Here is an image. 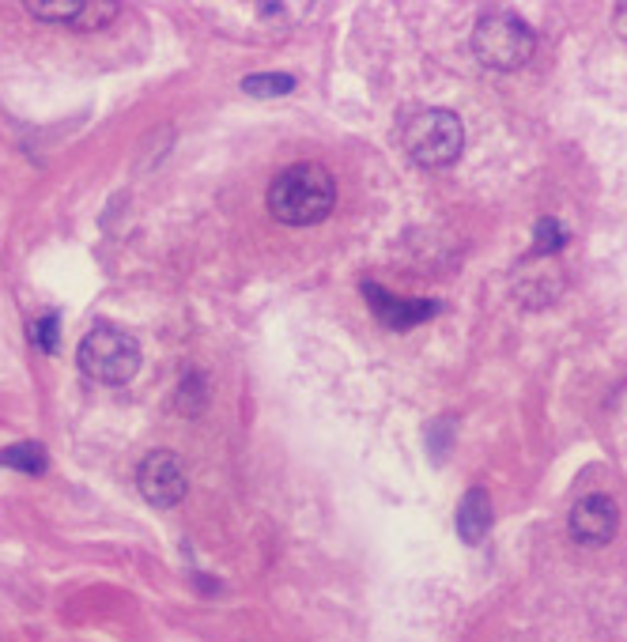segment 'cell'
I'll use <instances>...</instances> for the list:
<instances>
[{
  "mask_svg": "<svg viewBox=\"0 0 627 642\" xmlns=\"http://www.w3.org/2000/svg\"><path fill=\"white\" fill-rule=\"evenodd\" d=\"M337 208V178L322 163H291L269 186V212L288 227H314Z\"/></svg>",
  "mask_w": 627,
  "mask_h": 642,
  "instance_id": "obj_1",
  "label": "cell"
},
{
  "mask_svg": "<svg viewBox=\"0 0 627 642\" xmlns=\"http://www.w3.org/2000/svg\"><path fill=\"white\" fill-rule=\"evenodd\" d=\"M537 50V34L526 19L514 12H484L473 27V53L480 65L499 68V72H514L522 68Z\"/></svg>",
  "mask_w": 627,
  "mask_h": 642,
  "instance_id": "obj_2",
  "label": "cell"
},
{
  "mask_svg": "<svg viewBox=\"0 0 627 642\" xmlns=\"http://www.w3.org/2000/svg\"><path fill=\"white\" fill-rule=\"evenodd\" d=\"M80 371L102 386H125L140 371V344L118 325H95L80 340Z\"/></svg>",
  "mask_w": 627,
  "mask_h": 642,
  "instance_id": "obj_3",
  "label": "cell"
},
{
  "mask_svg": "<svg viewBox=\"0 0 627 642\" xmlns=\"http://www.w3.org/2000/svg\"><path fill=\"white\" fill-rule=\"evenodd\" d=\"M401 140L420 167H450L465 148V129L450 110H416L401 125Z\"/></svg>",
  "mask_w": 627,
  "mask_h": 642,
  "instance_id": "obj_4",
  "label": "cell"
},
{
  "mask_svg": "<svg viewBox=\"0 0 627 642\" xmlns=\"http://www.w3.org/2000/svg\"><path fill=\"white\" fill-rule=\"evenodd\" d=\"M136 488L152 507H174L178 499H186V465L182 457L170 450H155L140 461Z\"/></svg>",
  "mask_w": 627,
  "mask_h": 642,
  "instance_id": "obj_5",
  "label": "cell"
},
{
  "mask_svg": "<svg viewBox=\"0 0 627 642\" xmlns=\"http://www.w3.org/2000/svg\"><path fill=\"white\" fill-rule=\"evenodd\" d=\"M23 12H31L42 23L72 27V31H95L118 16L121 4H114V0H27Z\"/></svg>",
  "mask_w": 627,
  "mask_h": 642,
  "instance_id": "obj_6",
  "label": "cell"
},
{
  "mask_svg": "<svg viewBox=\"0 0 627 642\" xmlns=\"http://www.w3.org/2000/svg\"><path fill=\"white\" fill-rule=\"evenodd\" d=\"M616 525H620V510L609 495H586L571 507V537L586 548L609 544L616 537Z\"/></svg>",
  "mask_w": 627,
  "mask_h": 642,
  "instance_id": "obj_7",
  "label": "cell"
},
{
  "mask_svg": "<svg viewBox=\"0 0 627 642\" xmlns=\"http://www.w3.org/2000/svg\"><path fill=\"white\" fill-rule=\"evenodd\" d=\"M363 299L374 306V314L390 329H412V325L427 321L431 314H439V303H431V299H397L382 284H363Z\"/></svg>",
  "mask_w": 627,
  "mask_h": 642,
  "instance_id": "obj_8",
  "label": "cell"
},
{
  "mask_svg": "<svg viewBox=\"0 0 627 642\" xmlns=\"http://www.w3.org/2000/svg\"><path fill=\"white\" fill-rule=\"evenodd\" d=\"M492 529V499L484 488H469L458 507V533L461 541L480 544Z\"/></svg>",
  "mask_w": 627,
  "mask_h": 642,
  "instance_id": "obj_9",
  "label": "cell"
},
{
  "mask_svg": "<svg viewBox=\"0 0 627 642\" xmlns=\"http://www.w3.org/2000/svg\"><path fill=\"white\" fill-rule=\"evenodd\" d=\"M0 465H8V469H19V473H46V465H50V457L42 446H34V442H16V446H4L0 450Z\"/></svg>",
  "mask_w": 627,
  "mask_h": 642,
  "instance_id": "obj_10",
  "label": "cell"
},
{
  "mask_svg": "<svg viewBox=\"0 0 627 642\" xmlns=\"http://www.w3.org/2000/svg\"><path fill=\"white\" fill-rule=\"evenodd\" d=\"M242 91H246V95H257V99L288 95V91H295V76H288V72H254V76L242 80Z\"/></svg>",
  "mask_w": 627,
  "mask_h": 642,
  "instance_id": "obj_11",
  "label": "cell"
},
{
  "mask_svg": "<svg viewBox=\"0 0 627 642\" xmlns=\"http://www.w3.org/2000/svg\"><path fill=\"white\" fill-rule=\"evenodd\" d=\"M567 246V231L560 220H541L537 223V238H533V254L541 257H556Z\"/></svg>",
  "mask_w": 627,
  "mask_h": 642,
  "instance_id": "obj_12",
  "label": "cell"
},
{
  "mask_svg": "<svg viewBox=\"0 0 627 642\" xmlns=\"http://www.w3.org/2000/svg\"><path fill=\"white\" fill-rule=\"evenodd\" d=\"M31 340L42 348V352H57L61 344V314H42V318L31 321Z\"/></svg>",
  "mask_w": 627,
  "mask_h": 642,
  "instance_id": "obj_13",
  "label": "cell"
},
{
  "mask_svg": "<svg viewBox=\"0 0 627 642\" xmlns=\"http://www.w3.org/2000/svg\"><path fill=\"white\" fill-rule=\"evenodd\" d=\"M616 23H620V31L627 34V4H620V16H616Z\"/></svg>",
  "mask_w": 627,
  "mask_h": 642,
  "instance_id": "obj_14",
  "label": "cell"
}]
</instances>
